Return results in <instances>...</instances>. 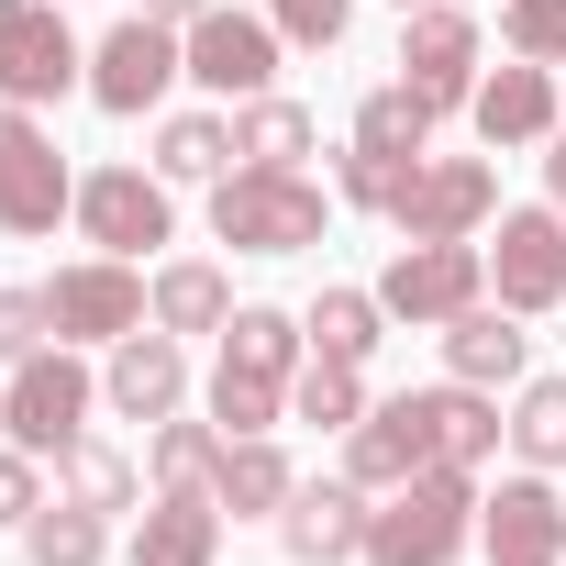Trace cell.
I'll use <instances>...</instances> for the list:
<instances>
[{
    "instance_id": "15",
    "label": "cell",
    "mask_w": 566,
    "mask_h": 566,
    "mask_svg": "<svg viewBox=\"0 0 566 566\" xmlns=\"http://www.w3.org/2000/svg\"><path fill=\"white\" fill-rule=\"evenodd\" d=\"M467 123H478V145L500 156V145H544L555 123H566V90H555V67H533V56H511L500 78H478V101H467Z\"/></svg>"
},
{
    "instance_id": "40",
    "label": "cell",
    "mask_w": 566,
    "mask_h": 566,
    "mask_svg": "<svg viewBox=\"0 0 566 566\" xmlns=\"http://www.w3.org/2000/svg\"><path fill=\"white\" fill-rule=\"evenodd\" d=\"M134 12H145V23H178V34H189V23L211 12V0H134Z\"/></svg>"
},
{
    "instance_id": "36",
    "label": "cell",
    "mask_w": 566,
    "mask_h": 566,
    "mask_svg": "<svg viewBox=\"0 0 566 566\" xmlns=\"http://www.w3.org/2000/svg\"><path fill=\"white\" fill-rule=\"evenodd\" d=\"M500 45L533 67H566V0H500Z\"/></svg>"
},
{
    "instance_id": "17",
    "label": "cell",
    "mask_w": 566,
    "mask_h": 566,
    "mask_svg": "<svg viewBox=\"0 0 566 566\" xmlns=\"http://www.w3.org/2000/svg\"><path fill=\"white\" fill-rule=\"evenodd\" d=\"M101 400H112L123 422H167V411L189 400V345H178V334H123L112 367H101Z\"/></svg>"
},
{
    "instance_id": "12",
    "label": "cell",
    "mask_w": 566,
    "mask_h": 566,
    "mask_svg": "<svg viewBox=\"0 0 566 566\" xmlns=\"http://www.w3.org/2000/svg\"><path fill=\"white\" fill-rule=\"evenodd\" d=\"M489 301L500 312H555L566 301V211H500V244H489Z\"/></svg>"
},
{
    "instance_id": "16",
    "label": "cell",
    "mask_w": 566,
    "mask_h": 566,
    "mask_svg": "<svg viewBox=\"0 0 566 566\" xmlns=\"http://www.w3.org/2000/svg\"><path fill=\"white\" fill-rule=\"evenodd\" d=\"M422 467H433V433H422L411 389H400V400H367V422L345 433V478H356L367 500H389V489H411Z\"/></svg>"
},
{
    "instance_id": "1",
    "label": "cell",
    "mask_w": 566,
    "mask_h": 566,
    "mask_svg": "<svg viewBox=\"0 0 566 566\" xmlns=\"http://www.w3.org/2000/svg\"><path fill=\"white\" fill-rule=\"evenodd\" d=\"M478 533V478L467 467H422L411 489H389L367 511V566H455Z\"/></svg>"
},
{
    "instance_id": "20",
    "label": "cell",
    "mask_w": 566,
    "mask_h": 566,
    "mask_svg": "<svg viewBox=\"0 0 566 566\" xmlns=\"http://www.w3.org/2000/svg\"><path fill=\"white\" fill-rule=\"evenodd\" d=\"M522 356H533V334L500 301H467L444 323V378H467V389H522Z\"/></svg>"
},
{
    "instance_id": "25",
    "label": "cell",
    "mask_w": 566,
    "mask_h": 566,
    "mask_svg": "<svg viewBox=\"0 0 566 566\" xmlns=\"http://www.w3.org/2000/svg\"><path fill=\"white\" fill-rule=\"evenodd\" d=\"M323 134H312V112L301 101H277V90H255V101H233V156L244 167H301Z\"/></svg>"
},
{
    "instance_id": "3",
    "label": "cell",
    "mask_w": 566,
    "mask_h": 566,
    "mask_svg": "<svg viewBox=\"0 0 566 566\" xmlns=\"http://www.w3.org/2000/svg\"><path fill=\"white\" fill-rule=\"evenodd\" d=\"M90 411H101V378L78 367V345L23 356V367H12V389H0V433H12L23 455H67V444L90 433Z\"/></svg>"
},
{
    "instance_id": "19",
    "label": "cell",
    "mask_w": 566,
    "mask_h": 566,
    "mask_svg": "<svg viewBox=\"0 0 566 566\" xmlns=\"http://www.w3.org/2000/svg\"><path fill=\"white\" fill-rule=\"evenodd\" d=\"M478 544H489V555H566V500H555V478H544V467L500 478V489L478 500Z\"/></svg>"
},
{
    "instance_id": "39",
    "label": "cell",
    "mask_w": 566,
    "mask_h": 566,
    "mask_svg": "<svg viewBox=\"0 0 566 566\" xmlns=\"http://www.w3.org/2000/svg\"><path fill=\"white\" fill-rule=\"evenodd\" d=\"M45 455H23V444H0V533H23L34 511H45V478H34Z\"/></svg>"
},
{
    "instance_id": "13",
    "label": "cell",
    "mask_w": 566,
    "mask_h": 566,
    "mask_svg": "<svg viewBox=\"0 0 566 566\" xmlns=\"http://www.w3.org/2000/svg\"><path fill=\"white\" fill-rule=\"evenodd\" d=\"M400 78H411L433 112H467V101H478V23L455 12V0L400 12Z\"/></svg>"
},
{
    "instance_id": "22",
    "label": "cell",
    "mask_w": 566,
    "mask_h": 566,
    "mask_svg": "<svg viewBox=\"0 0 566 566\" xmlns=\"http://www.w3.org/2000/svg\"><path fill=\"white\" fill-rule=\"evenodd\" d=\"M222 367L301 378V367H312V323H301V312H277V301H233V323H222Z\"/></svg>"
},
{
    "instance_id": "23",
    "label": "cell",
    "mask_w": 566,
    "mask_h": 566,
    "mask_svg": "<svg viewBox=\"0 0 566 566\" xmlns=\"http://www.w3.org/2000/svg\"><path fill=\"white\" fill-rule=\"evenodd\" d=\"M222 323H233V277L211 255H167L156 266V334L189 345V334H222Z\"/></svg>"
},
{
    "instance_id": "14",
    "label": "cell",
    "mask_w": 566,
    "mask_h": 566,
    "mask_svg": "<svg viewBox=\"0 0 566 566\" xmlns=\"http://www.w3.org/2000/svg\"><path fill=\"white\" fill-rule=\"evenodd\" d=\"M367 489L356 478H301L290 511H277V544H290L301 566H367Z\"/></svg>"
},
{
    "instance_id": "43",
    "label": "cell",
    "mask_w": 566,
    "mask_h": 566,
    "mask_svg": "<svg viewBox=\"0 0 566 566\" xmlns=\"http://www.w3.org/2000/svg\"><path fill=\"white\" fill-rule=\"evenodd\" d=\"M400 12H422V0H400Z\"/></svg>"
},
{
    "instance_id": "21",
    "label": "cell",
    "mask_w": 566,
    "mask_h": 566,
    "mask_svg": "<svg viewBox=\"0 0 566 566\" xmlns=\"http://www.w3.org/2000/svg\"><path fill=\"white\" fill-rule=\"evenodd\" d=\"M222 555V500L211 489H156L134 522V566H211Z\"/></svg>"
},
{
    "instance_id": "7",
    "label": "cell",
    "mask_w": 566,
    "mask_h": 566,
    "mask_svg": "<svg viewBox=\"0 0 566 566\" xmlns=\"http://www.w3.org/2000/svg\"><path fill=\"white\" fill-rule=\"evenodd\" d=\"M178 78H189V34H178V23H145V12H123V23L90 45V101H101L112 123L156 112Z\"/></svg>"
},
{
    "instance_id": "18",
    "label": "cell",
    "mask_w": 566,
    "mask_h": 566,
    "mask_svg": "<svg viewBox=\"0 0 566 566\" xmlns=\"http://www.w3.org/2000/svg\"><path fill=\"white\" fill-rule=\"evenodd\" d=\"M411 411H422V433H433V467H489L500 444H511V422H500V389H467V378H444V389H411Z\"/></svg>"
},
{
    "instance_id": "29",
    "label": "cell",
    "mask_w": 566,
    "mask_h": 566,
    "mask_svg": "<svg viewBox=\"0 0 566 566\" xmlns=\"http://www.w3.org/2000/svg\"><path fill=\"white\" fill-rule=\"evenodd\" d=\"M301 323H312V356H345V367H367V356H378V334H389V301H378V290H323Z\"/></svg>"
},
{
    "instance_id": "41",
    "label": "cell",
    "mask_w": 566,
    "mask_h": 566,
    "mask_svg": "<svg viewBox=\"0 0 566 566\" xmlns=\"http://www.w3.org/2000/svg\"><path fill=\"white\" fill-rule=\"evenodd\" d=\"M544 189H555V211H566V123L544 134Z\"/></svg>"
},
{
    "instance_id": "32",
    "label": "cell",
    "mask_w": 566,
    "mask_h": 566,
    "mask_svg": "<svg viewBox=\"0 0 566 566\" xmlns=\"http://www.w3.org/2000/svg\"><path fill=\"white\" fill-rule=\"evenodd\" d=\"M222 444H233L222 422H178V411H167L145 467H156V489H211V478H222Z\"/></svg>"
},
{
    "instance_id": "28",
    "label": "cell",
    "mask_w": 566,
    "mask_h": 566,
    "mask_svg": "<svg viewBox=\"0 0 566 566\" xmlns=\"http://www.w3.org/2000/svg\"><path fill=\"white\" fill-rule=\"evenodd\" d=\"M433 101L411 90V78H389V90H367V112H356V145L367 156H433Z\"/></svg>"
},
{
    "instance_id": "37",
    "label": "cell",
    "mask_w": 566,
    "mask_h": 566,
    "mask_svg": "<svg viewBox=\"0 0 566 566\" xmlns=\"http://www.w3.org/2000/svg\"><path fill=\"white\" fill-rule=\"evenodd\" d=\"M266 23L290 34L301 56H334V45H345V23H356V0H266Z\"/></svg>"
},
{
    "instance_id": "42",
    "label": "cell",
    "mask_w": 566,
    "mask_h": 566,
    "mask_svg": "<svg viewBox=\"0 0 566 566\" xmlns=\"http://www.w3.org/2000/svg\"><path fill=\"white\" fill-rule=\"evenodd\" d=\"M489 566H566V555H489Z\"/></svg>"
},
{
    "instance_id": "27",
    "label": "cell",
    "mask_w": 566,
    "mask_h": 566,
    "mask_svg": "<svg viewBox=\"0 0 566 566\" xmlns=\"http://www.w3.org/2000/svg\"><path fill=\"white\" fill-rule=\"evenodd\" d=\"M112 555V511H78L67 489L23 522V566H101Z\"/></svg>"
},
{
    "instance_id": "8",
    "label": "cell",
    "mask_w": 566,
    "mask_h": 566,
    "mask_svg": "<svg viewBox=\"0 0 566 566\" xmlns=\"http://www.w3.org/2000/svg\"><path fill=\"white\" fill-rule=\"evenodd\" d=\"M389 222H400V244H478L500 222V167L489 156H422V178Z\"/></svg>"
},
{
    "instance_id": "38",
    "label": "cell",
    "mask_w": 566,
    "mask_h": 566,
    "mask_svg": "<svg viewBox=\"0 0 566 566\" xmlns=\"http://www.w3.org/2000/svg\"><path fill=\"white\" fill-rule=\"evenodd\" d=\"M45 345H56L45 290H0V367H23V356H45Z\"/></svg>"
},
{
    "instance_id": "9",
    "label": "cell",
    "mask_w": 566,
    "mask_h": 566,
    "mask_svg": "<svg viewBox=\"0 0 566 566\" xmlns=\"http://www.w3.org/2000/svg\"><path fill=\"white\" fill-rule=\"evenodd\" d=\"M378 301H389V323L444 334L467 301H489V244H400L389 277H378Z\"/></svg>"
},
{
    "instance_id": "30",
    "label": "cell",
    "mask_w": 566,
    "mask_h": 566,
    "mask_svg": "<svg viewBox=\"0 0 566 566\" xmlns=\"http://www.w3.org/2000/svg\"><path fill=\"white\" fill-rule=\"evenodd\" d=\"M290 422H312V433H356V422H367V367L312 356V367L290 378Z\"/></svg>"
},
{
    "instance_id": "6",
    "label": "cell",
    "mask_w": 566,
    "mask_h": 566,
    "mask_svg": "<svg viewBox=\"0 0 566 566\" xmlns=\"http://www.w3.org/2000/svg\"><path fill=\"white\" fill-rule=\"evenodd\" d=\"M45 312H56V345H123L156 323V277H134V255H78L45 277Z\"/></svg>"
},
{
    "instance_id": "31",
    "label": "cell",
    "mask_w": 566,
    "mask_h": 566,
    "mask_svg": "<svg viewBox=\"0 0 566 566\" xmlns=\"http://www.w3.org/2000/svg\"><path fill=\"white\" fill-rule=\"evenodd\" d=\"M56 478H67L78 511H134V500H145V467H134L123 444H101V433H78V444L56 455Z\"/></svg>"
},
{
    "instance_id": "4",
    "label": "cell",
    "mask_w": 566,
    "mask_h": 566,
    "mask_svg": "<svg viewBox=\"0 0 566 566\" xmlns=\"http://www.w3.org/2000/svg\"><path fill=\"white\" fill-rule=\"evenodd\" d=\"M67 211H78V178H67L56 134H45L23 101H0V233H12V244H45Z\"/></svg>"
},
{
    "instance_id": "11",
    "label": "cell",
    "mask_w": 566,
    "mask_h": 566,
    "mask_svg": "<svg viewBox=\"0 0 566 566\" xmlns=\"http://www.w3.org/2000/svg\"><path fill=\"white\" fill-rule=\"evenodd\" d=\"M277 56H290V34H277L266 12H211L189 23V78L211 90V101H255V90H277Z\"/></svg>"
},
{
    "instance_id": "26",
    "label": "cell",
    "mask_w": 566,
    "mask_h": 566,
    "mask_svg": "<svg viewBox=\"0 0 566 566\" xmlns=\"http://www.w3.org/2000/svg\"><path fill=\"white\" fill-rule=\"evenodd\" d=\"M156 178H167V189L233 178V123H222V112H167V123H156Z\"/></svg>"
},
{
    "instance_id": "34",
    "label": "cell",
    "mask_w": 566,
    "mask_h": 566,
    "mask_svg": "<svg viewBox=\"0 0 566 566\" xmlns=\"http://www.w3.org/2000/svg\"><path fill=\"white\" fill-rule=\"evenodd\" d=\"M211 422H222V433H277V422H290V378L211 367Z\"/></svg>"
},
{
    "instance_id": "2",
    "label": "cell",
    "mask_w": 566,
    "mask_h": 566,
    "mask_svg": "<svg viewBox=\"0 0 566 566\" xmlns=\"http://www.w3.org/2000/svg\"><path fill=\"white\" fill-rule=\"evenodd\" d=\"M323 222H334V200L301 167H233V178H211V233L233 255H301V244H323Z\"/></svg>"
},
{
    "instance_id": "33",
    "label": "cell",
    "mask_w": 566,
    "mask_h": 566,
    "mask_svg": "<svg viewBox=\"0 0 566 566\" xmlns=\"http://www.w3.org/2000/svg\"><path fill=\"white\" fill-rule=\"evenodd\" d=\"M511 455L522 467H566V378H522V400H511Z\"/></svg>"
},
{
    "instance_id": "5",
    "label": "cell",
    "mask_w": 566,
    "mask_h": 566,
    "mask_svg": "<svg viewBox=\"0 0 566 566\" xmlns=\"http://www.w3.org/2000/svg\"><path fill=\"white\" fill-rule=\"evenodd\" d=\"M67 90H90V45L67 34V0H0V101L45 112Z\"/></svg>"
},
{
    "instance_id": "35",
    "label": "cell",
    "mask_w": 566,
    "mask_h": 566,
    "mask_svg": "<svg viewBox=\"0 0 566 566\" xmlns=\"http://www.w3.org/2000/svg\"><path fill=\"white\" fill-rule=\"evenodd\" d=\"M411 178H422V156H367V145H345L334 200H345V211H400V200H411Z\"/></svg>"
},
{
    "instance_id": "24",
    "label": "cell",
    "mask_w": 566,
    "mask_h": 566,
    "mask_svg": "<svg viewBox=\"0 0 566 566\" xmlns=\"http://www.w3.org/2000/svg\"><path fill=\"white\" fill-rule=\"evenodd\" d=\"M290 489H301V478H290V455H277L266 433H233V444H222L211 500H222L233 522H277V511H290Z\"/></svg>"
},
{
    "instance_id": "10",
    "label": "cell",
    "mask_w": 566,
    "mask_h": 566,
    "mask_svg": "<svg viewBox=\"0 0 566 566\" xmlns=\"http://www.w3.org/2000/svg\"><path fill=\"white\" fill-rule=\"evenodd\" d=\"M78 233H90L101 255H156V244L178 233V200H167L156 167H90V178H78Z\"/></svg>"
}]
</instances>
